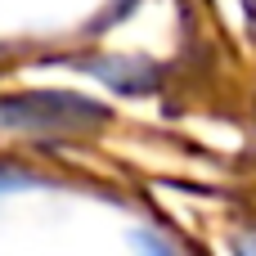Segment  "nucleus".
Listing matches in <instances>:
<instances>
[{"mask_svg": "<svg viewBox=\"0 0 256 256\" xmlns=\"http://www.w3.org/2000/svg\"><path fill=\"white\" fill-rule=\"evenodd\" d=\"M130 248H135L140 256H176L158 234H153V230H135V234H130Z\"/></svg>", "mask_w": 256, "mask_h": 256, "instance_id": "1", "label": "nucleus"}, {"mask_svg": "<svg viewBox=\"0 0 256 256\" xmlns=\"http://www.w3.org/2000/svg\"><path fill=\"white\" fill-rule=\"evenodd\" d=\"M27 184H36V180H32V176H22V171H4V166H0V194L27 189Z\"/></svg>", "mask_w": 256, "mask_h": 256, "instance_id": "2", "label": "nucleus"}, {"mask_svg": "<svg viewBox=\"0 0 256 256\" xmlns=\"http://www.w3.org/2000/svg\"><path fill=\"white\" fill-rule=\"evenodd\" d=\"M234 256H256V234H243V238H234Z\"/></svg>", "mask_w": 256, "mask_h": 256, "instance_id": "3", "label": "nucleus"}]
</instances>
